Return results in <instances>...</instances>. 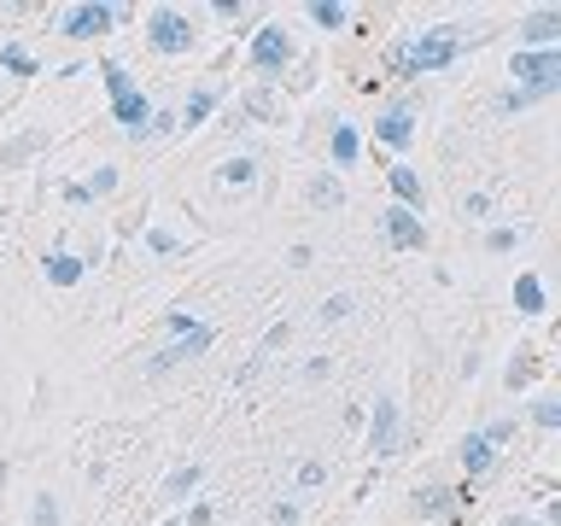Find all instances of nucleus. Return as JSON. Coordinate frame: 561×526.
<instances>
[{
  "label": "nucleus",
  "mask_w": 561,
  "mask_h": 526,
  "mask_svg": "<svg viewBox=\"0 0 561 526\" xmlns=\"http://www.w3.org/2000/svg\"><path fill=\"white\" fill-rule=\"evenodd\" d=\"M456 53H462V35H456L450 24H438V30H427V35H421V42L398 47V53H392V65L403 70V77H421V70H438V65H450Z\"/></svg>",
  "instance_id": "f257e3e1"
},
{
  "label": "nucleus",
  "mask_w": 561,
  "mask_h": 526,
  "mask_svg": "<svg viewBox=\"0 0 561 526\" xmlns=\"http://www.w3.org/2000/svg\"><path fill=\"white\" fill-rule=\"evenodd\" d=\"M515 77L526 82L520 94H508V105H526V100H543L561 88V53L543 47V53H515Z\"/></svg>",
  "instance_id": "f03ea898"
},
{
  "label": "nucleus",
  "mask_w": 561,
  "mask_h": 526,
  "mask_svg": "<svg viewBox=\"0 0 561 526\" xmlns=\"http://www.w3.org/2000/svg\"><path fill=\"white\" fill-rule=\"evenodd\" d=\"M105 88H112V105H117V123H129V129H140L147 123V100L135 94L129 70L123 65H105Z\"/></svg>",
  "instance_id": "7ed1b4c3"
},
{
  "label": "nucleus",
  "mask_w": 561,
  "mask_h": 526,
  "mask_svg": "<svg viewBox=\"0 0 561 526\" xmlns=\"http://www.w3.org/2000/svg\"><path fill=\"white\" fill-rule=\"evenodd\" d=\"M152 47L158 53H187L193 47V24L182 12H152Z\"/></svg>",
  "instance_id": "20e7f679"
},
{
  "label": "nucleus",
  "mask_w": 561,
  "mask_h": 526,
  "mask_svg": "<svg viewBox=\"0 0 561 526\" xmlns=\"http://www.w3.org/2000/svg\"><path fill=\"white\" fill-rule=\"evenodd\" d=\"M287 35H280V24H270V30H257V42H252V65L263 70V77H270V70H280L287 65Z\"/></svg>",
  "instance_id": "39448f33"
},
{
  "label": "nucleus",
  "mask_w": 561,
  "mask_h": 526,
  "mask_svg": "<svg viewBox=\"0 0 561 526\" xmlns=\"http://www.w3.org/2000/svg\"><path fill=\"white\" fill-rule=\"evenodd\" d=\"M380 222H386V240H392L398 252H415V245L427 240V235H421V217H415V210H403V205H398V210H386Z\"/></svg>",
  "instance_id": "423d86ee"
},
{
  "label": "nucleus",
  "mask_w": 561,
  "mask_h": 526,
  "mask_svg": "<svg viewBox=\"0 0 561 526\" xmlns=\"http://www.w3.org/2000/svg\"><path fill=\"white\" fill-rule=\"evenodd\" d=\"M368 445H375L380 456L398 450V403L392 398H375V427H368Z\"/></svg>",
  "instance_id": "0eeeda50"
},
{
  "label": "nucleus",
  "mask_w": 561,
  "mask_h": 526,
  "mask_svg": "<svg viewBox=\"0 0 561 526\" xmlns=\"http://www.w3.org/2000/svg\"><path fill=\"white\" fill-rule=\"evenodd\" d=\"M112 30V7H77L65 18V35H77V42H88V35H105Z\"/></svg>",
  "instance_id": "6e6552de"
},
{
  "label": "nucleus",
  "mask_w": 561,
  "mask_h": 526,
  "mask_svg": "<svg viewBox=\"0 0 561 526\" xmlns=\"http://www.w3.org/2000/svg\"><path fill=\"white\" fill-rule=\"evenodd\" d=\"M491 456H497V438H491V433H468L462 468H468V473H485V468H491Z\"/></svg>",
  "instance_id": "1a4fd4ad"
},
{
  "label": "nucleus",
  "mask_w": 561,
  "mask_h": 526,
  "mask_svg": "<svg viewBox=\"0 0 561 526\" xmlns=\"http://www.w3.org/2000/svg\"><path fill=\"white\" fill-rule=\"evenodd\" d=\"M375 135L386 140V147H403V140L415 135V123H410V112H386V117L375 123Z\"/></svg>",
  "instance_id": "9d476101"
},
{
  "label": "nucleus",
  "mask_w": 561,
  "mask_h": 526,
  "mask_svg": "<svg viewBox=\"0 0 561 526\" xmlns=\"http://www.w3.org/2000/svg\"><path fill=\"white\" fill-rule=\"evenodd\" d=\"M392 193L403 199V210H410V205H421V175H415L410 164H392Z\"/></svg>",
  "instance_id": "9b49d317"
},
{
  "label": "nucleus",
  "mask_w": 561,
  "mask_h": 526,
  "mask_svg": "<svg viewBox=\"0 0 561 526\" xmlns=\"http://www.w3.org/2000/svg\"><path fill=\"white\" fill-rule=\"evenodd\" d=\"M515 305H520L526 316L543 310V281H538V275H520V281H515Z\"/></svg>",
  "instance_id": "f8f14e48"
},
{
  "label": "nucleus",
  "mask_w": 561,
  "mask_h": 526,
  "mask_svg": "<svg viewBox=\"0 0 561 526\" xmlns=\"http://www.w3.org/2000/svg\"><path fill=\"white\" fill-rule=\"evenodd\" d=\"M556 35H561V18L556 12H538L533 24H526V42H533V47H550Z\"/></svg>",
  "instance_id": "ddd939ff"
},
{
  "label": "nucleus",
  "mask_w": 561,
  "mask_h": 526,
  "mask_svg": "<svg viewBox=\"0 0 561 526\" xmlns=\"http://www.w3.org/2000/svg\"><path fill=\"white\" fill-rule=\"evenodd\" d=\"M47 275H53V281H59V287H70V281H77V275H82V263H77V258H70V252H53V258H47Z\"/></svg>",
  "instance_id": "4468645a"
},
{
  "label": "nucleus",
  "mask_w": 561,
  "mask_h": 526,
  "mask_svg": "<svg viewBox=\"0 0 561 526\" xmlns=\"http://www.w3.org/2000/svg\"><path fill=\"white\" fill-rule=\"evenodd\" d=\"M357 129H351V123H340V129H333V158H340V164H351V158H357Z\"/></svg>",
  "instance_id": "2eb2a0df"
},
{
  "label": "nucleus",
  "mask_w": 561,
  "mask_h": 526,
  "mask_svg": "<svg viewBox=\"0 0 561 526\" xmlns=\"http://www.w3.org/2000/svg\"><path fill=\"white\" fill-rule=\"evenodd\" d=\"M193 485H199V468H175L170 480H164V491H170V498H187Z\"/></svg>",
  "instance_id": "dca6fc26"
},
{
  "label": "nucleus",
  "mask_w": 561,
  "mask_h": 526,
  "mask_svg": "<svg viewBox=\"0 0 561 526\" xmlns=\"http://www.w3.org/2000/svg\"><path fill=\"white\" fill-rule=\"evenodd\" d=\"M533 421H538V427H556V421H561V403H556V398H538V403H533Z\"/></svg>",
  "instance_id": "f3484780"
},
{
  "label": "nucleus",
  "mask_w": 561,
  "mask_h": 526,
  "mask_svg": "<svg viewBox=\"0 0 561 526\" xmlns=\"http://www.w3.org/2000/svg\"><path fill=\"white\" fill-rule=\"evenodd\" d=\"M210 105H217V94H210V88H199V94L187 100V123H199V117L210 112Z\"/></svg>",
  "instance_id": "a211bd4d"
},
{
  "label": "nucleus",
  "mask_w": 561,
  "mask_h": 526,
  "mask_svg": "<svg viewBox=\"0 0 561 526\" xmlns=\"http://www.w3.org/2000/svg\"><path fill=\"white\" fill-rule=\"evenodd\" d=\"M310 199H316V205H340V187L322 175V182H310Z\"/></svg>",
  "instance_id": "6ab92c4d"
},
{
  "label": "nucleus",
  "mask_w": 561,
  "mask_h": 526,
  "mask_svg": "<svg viewBox=\"0 0 561 526\" xmlns=\"http://www.w3.org/2000/svg\"><path fill=\"white\" fill-rule=\"evenodd\" d=\"M7 70H18V77H30V70H35V59H30L24 47H7Z\"/></svg>",
  "instance_id": "aec40b11"
},
{
  "label": "nucleus",
  "mask_w": 561,
  "mask_h": 526,
  "mask_svg": "<svg viewBox=\"0 0 561 526\" xmlns=\"http://www.w3.org/2000/svg\"><path fill=\"white\" fill-rule=\"evenodd\" d=\"M222 175H228V182H252V158H234V164H228Z\"/></svg>",
  "instance_id": "412c9836"
},
{
  "label": "nucleus",
  "mask_w": 561,
  "mask_h": 526,
  "mask_svg": "<svg viewBox=\"0 0 561 526\" xmlns=\"http://www.w3.org/2000/svg\"><path fill=\"white\" fill-rule=\"evenodd\" d=\"M35 521H42V526H53V521H59V503H53V498H42V503H35Z\"/></svg>",
  "instance_id": "4be33fe9"
},
{
  "label": "nucleus",
  "mask_w": 561,
  "mask_h": 526,
  "mask_svg": "<svg viewBox=\"0 0 561 526\" xmlns=\"http://www.w3.org/2000/svg\"><path fill=\"white\" fill-rule=\"evenodd\" d=\"M310 18H316V24H340L345 12H340V7H310Z\"/></svg>",
  "instance_id": "5701e85b"
},
{
  "label": "nucleus",
  "mask_w": 561,
  "mask_h": 526,
  "mask_svg": "<svg viewBox=\"0 0 561 526\" xmlns=\"http://www.w3.org/2000/svg\"><path fill=\"white\" fill-rule=\"evenodd\" d=\"M503 526H526V521H503Z\"/></svg>",
  "instance_id": "b1692460"
}]
</instances>
